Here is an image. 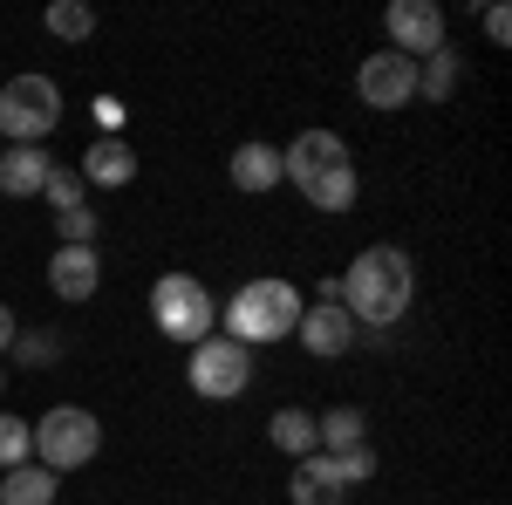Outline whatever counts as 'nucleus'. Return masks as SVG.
<instances>
[{
    "mask_svg": "<svg viewBox=\"0 0 512 505\" xmlns=\"http://www.w3.org/2000/svg\"><path fill=\"white\" fill-rule=\"evenodd\" d=\"M417 301V267L403 246H362L342 273V308L355 328H390Z\"/></svg>",
    "mask_w": 512,
    "mask_h": 505,
    "instance_id": "obj_1",
    "label": "nucleus"
},
{
    "mask_svg": "<svg viewBox=\"0 0 512 505\" xmlns=\"http://www.w3.org/2000/svg\"><path fill=\"white\" fill-rule=\"evenodd\" d=\"M294 328H301V287L294 280H246L226 301V342H239V349L287 342Z\"/></svg>",
    "mask_w": 512,
    "mask_h": 505,
    "instance_id": "obj_2",
    "label": "nucleus"
},
{
    "mask_svg": "<svg viewBox=\"0 0 512 505\" xmlns=\"http://www.w3.org/2000/svg\"><path fill=\"white\" fill-rule=\"evenodd\" d=\"M103 451V424H96V410H82V403H55V410H41L35 424V465L41 471H82L89 458Z\"/></svg>",
    "mask_w": 512,
    "mask_h": 505,
    "instance_id": "obj_3",
    "label": "nucleus"
},
{
    "mask_svg": "<svg viewBox=\"0 0 512 505\" xmlns=\"http://www.w3.org/2000/svg\"><path fill=\"white\" fill-rule=\"evenodd\" d=\"M151 328H158L164 342H205L212 328H219V314H212V294L198 287L192 273H158L151 280Z\"/></svg>",
    "mask_w": 512,
    "mask_h": 505,
    "instance_id": "obj_4",
    "label": "nucleus"
},
{
    "mask_svg": "<svg viewBox=\"0 0 512 505\" xmlns=\"http://www.w3.org/2000/svg\"><path fill=\"white\" fill-rule=\"evenodd\" d=\"M62 123V89L48 76H14L0 89V137L7 144H48Z\"/></svg>",
    "mask_w": 512,
    "mask_h": 505,
    "instance_id": "obj_5",
    "label": "nucleus"
},
{
    "mask_svg": "<svg viewBox=\"0 0 512 505\" xmlns=\"http://www.w3.org/2000/svg\"><path fill=\"white\" fill-rule=\"evenodd\" d=\"M185 383H192L205 403H233L239 389L253 383V349H239L226 335H205V342H192V355H185Z\"/></svg>",
    "mask_w": 512,
    "mask_h": 505,
    "instance_id": "obj_6",
    "label": "nucleus"
},
{
    "mask_svg": "<svg viewBox=\"0 0 512 505\" xmlns=\"http://www.w3.org/2000/svg\"><path fill=\"white\" fill-rule=\"evenodd\" d=\"M355 96H362V110H410V103H417V62H403L396 48L362 55V69H355Z\"/></svg>",
    "mask_w": 512,
    "mask_h": 505,
    "instance_id": "obj_7",
    "label": "nucleus"
},
{
    "mask_svg": "<svg viewBox=\"0 0 512 505\" xmlns=\"http://www.w3.org/2000/svg\"><path fill=\"white\" fill-rule=\"evenodd\" d=\"M383 28H390V48L403 62H424V55L444 48V7L437 0H390Z\"/></svg>",
    "mask_w": 512,
    "mask_h": 505,
    "instance_id": "obj_8",
    "label": "nucleus"
},
{
    "mask_svg": "<svg viewBox=\"0 0 512 505\" xmlns=\"http://www.w3.org/2000/svg\"><path fill=\"white\" fill-rule=\"evenodd\" d=\"M342 164H355V157L335 130H301V137L280 151V185H301V192H308V185H321V178L342 171Z\"/></svg>",
    "mask_w": 512,
    "mask_h": 505,
    "instance_id": "obj_9",
    "label": "nucleus"
},
{
    "mask_svg": "<svg viewBox=\"0 0 512 505\" xmlns=\"http://www.w3.org/2000/svg\"><path fill=\"white\" fill-rule=\"evenodd\" d=\"M301 349L315 355V362H335V355H349L355 342H362V328L349 321V308L342 301H315V308H301Z\"/></svg>",
    "mask_w": 512,
    "mask_h": 505,
    "instance_id": "obj_10",
    "label": "nucleus"
},
{
    "mask_svg": "<svg viewBox=\"0 0 512 505\" xmlns=\"http://www.w3.org/2000/svg\"><path fill=\"white\" fill-rule=\"evenodd\" d=\"M48 287H55V301H89V294L103 287V260H96V246H55V260H48Z\"/></svg>",
    "mask_w": 512,
    "mask_h": 505,
    "instance_id": "obj_11",
    "label": "nucleus"
},
{
    "mask_svg": "<svg viewBox=\"0 0 512 505\" xmlns=\"http://www.w3.org/2000/svg\"><path fill=\"white\" fill-rule=\"evenodd\" d=\"M82 185H103V192H123V185H137V151L123 144V137H96L89 151H82Z\"/></svg>",
    "mask_w": 512,
    "mask_h": 505,
    "instance_id": "obj_12",
    "label": "nucleus"
},
{
    "mask_svg": "<svg viewBox=\"0 0 512 505\" xmlns=\"http://www.w3.org/2000/svg\"><path fill=\"white\" fill-rule=\"evenodd\" d=\"M48 171H55V157L41 144H7L0 151V198H41Z\"/></svg>",
    "mask_w": 512,
    "mask_h": 505,
    "instance_id": "obj_13",
    "label": "nucleus"
},
{
    "mask_svg": "<svg viewBox=\"0 0 512 505\" xmlns=\"http://www.w3.org/2000/svg\"><path fill=\"white\" fill-rule=\"evenodd\" d=\"M226 178H233L246 198L274 192V185H280V151H274V144H260V137H246V144L233 151V164H226Z\"/></svg>",
    "mask_w": 512,
    "mask_h": 505,
    "instance_id": "obj_14",
    "label": "nucleus"
},
{
    "mask_svg": "<svg viewBox=\"0 0 512 505\" xmlns=\"http://www.w3.org/2000/svg\"><path fill=\"white\" fill-rule=\"evenodd\" d=\"M362 444H369V417H362L355 403H335V410L315 417V451L321 458H342V451H362Z\"/></svg>",
    "mask_w": 512,
    "mask_h": 505,
    "instance_id": "obj_15",
    "label": "nucleus"
},
{
    "mask_svg": "<svg viewBox=\"0 0 512 505\" xmlns=\"http://www.w3.org/2000/svg\"><path fill=\"white\" fill-rule=\"evenodd\" d=\"M287 499L294 505H342L349 499V485H342V478H335V458H301V465H294V478H287Z\"/></svg>",
    "mask_w": 512,
    "mask_h": 505,
    "instance_id": "obj_16",
    "label": "nucleus"
},
{
    "mask_svg": "<svg viewBox=\"0 0 512 505\" xmlns=\"http://www.w3.org/2000/svg\"><path fill=\"white\" fill-rule=\"evenodd\" d=\"M55 492H62V478L41 471L35 458L14 465V471H0V505H55Z\"/></svg>",
    "mask_w": 512,
    "mask_h": 505,
    "instance_id": "obj_17",
    "label": "nucleus"
},
{
    "mask_svg": "<svg viewBox=\"0 0 512 505\" xmlns=\"http://www.w3.org/2000/svg\"><path fill=\"white\" fill-rule=\"evenodd\" d=\"M267 437H274V451H287L294 465H301V458H315V410H301V403H287V410H274V424H267Z\"/></svg>",
    "mask_w": 512,
    "mask_h": 505,
    "instance_id": "obj_18",
    "label": "nucleus"
},
{
    "mask_svg": "<svg viewBox=\"0 0 512 505\" xmlns=\"http://www.w3.org/2000/svg\"><path fill=\"white\" fill-rule=\"evenodd\" d=\"M458 76H465V62H458L451 48H437V55L417 62V96H424V103H451V96H458Z\"/></svg>",
    "mask_w": 512,
    "mask_h": 505,
    "instance_id": "obj_19",
    "label": "nucleus"
},
{
    "mask_svg": "<svg viewBox=\"0 0 512 505\" xmlns=\"http://www.w3.org/2000/svg\"><path fill=\"white\" fill-rule=\"evenodd\" d=\"M355 198H362V171H355V164H342V171H328L321 185H308V205H315V212H349Z\"/></svg>",
    "mask_w": 512,
    "mask_h": 505,
    "instance_id": "obj_20",
    "label": "nucleus"
},
{
    "mask_svg": "<svg viewBox=\"0 0 512 505\" xmlns=\"http://www.w3.org/2000/svg\"><path fill=\"white\" fill-rule=\"evenodd\" d=\"M41 21H48V35H55V41H89V35H96V7H89V0H48Z\"/></svg>",
    "mask_w": 512,
    "mask_h": 505,
    "instance_id": "obj_21",
    "label": "nucleus"
},
{
    "mask_svg": "<svg viewBox=\"0 0 512 505\" xmlns=\"http://www.w3.org/2000/svg\"><path fill=\"white\" fill-rule=\"evenodd\" d=\"M28 458H35V424H28V417H7V410H0V471L28 465Z\"/></svg>",
    "mask_w": 512,
    "mask_h": 505,
    "instance_id": "obj_22",
    "label": "nucleus"
},
{
    "mask_svg": "<svg viewBox=\"0 0 512 505\" xmlns=\"http://www.w3.org/2000/svg\"><path fill=\"white\" fill-rule=\"evenodd\" d=\"M82 192H89V185H82V171H76V164H55V171H48V185H41V198H48L55 212H76Z\"/></svg>",
    "mask_w": 512,
    "mask_h": 505,
    "instance_id": "obj_23",
    "label": "nucleus"
},
{
    "mask_svg": "<svg viewBox=\"0 0 512 505\" xmlns=\"http://www.w3.org/2000/svg\"><path fill=\"white\" fill-rule=\"evenodd\" d=\"M7 355H14L21 369H41V362H55V355H62V342H55V335H14Z\"/></svg>",
    "mask_w": 512,
    "mask_h": 505,
    "instance_id": "obj_24",
    "label": "nucleus"
},
{
    "mask_svg": "<svg viewBox=\"0 0 512 505\" xmlns=\"http://www.w3.org/2000/svg\"><path fill=\"white\" fill-rule=\"evenodd\" d=\"M55 226H62V246H96V212H89V205L55 212Z\"/></svg>",
    "mask_w": 512,
    "mask_h": 505,
    "instance_id": "obj_25",
    "label": "nucleus"
},
{
    "mask_svg": "<svg viewBox=\"0 0 512 505\" xmlns=\"http://www.w3.org/2000/svg\"><path fill=\"white\" fill-rule=\"evenodd\" d=\"M335 478H342V485H369V478H376V451H369V444H362V451H342V458H335Z\"/></svg>",
    "mask_w": 512,
    "mask_h": 505,
    "instance_id": "obj_26",
    "label": "nucleus"
},
{
    "mask_svg": "<svg viewBox=\"0 0 512 505\" xmlns=\"http://www.w3.org/2000/svg\"><path fill=\"white\" fill-rule=\"evenodd\" d=\"M485 41H492V48H506V41H512V14L499 7V0L485 7Z\"/></svg>",
    "mask_w": 512,
    "mask_h": 505,
    "instance_id": "obj_27",
    "label": "nucleus"
},
{
    "mask_svg": "<svg viewBox=\"0 0 512 505\" xmlns=\"http://www.w3.org/2000/svg\"><path fill=\"white\" fill-rule=\"evenodd\" d=\"M123 117H130V110H123L117 96H96V123H103V137H117V130H123Z\"/></svg>",
    "mask_w": 512,
    "mask_h": 505,
    "instance_id": "obj_28",
    "label": "nucleus"
},
{
    "mask_svg": "<svg viewBox=\"0 0 512 505\" xmlns=\"http://www.w3.org/2000/svg\"><path fill=\"white\" fill-rule=\"evenodd\" d=\"M14 335H21V321H14V308L0 301V355H7V342H14Z\"/></svg>",
    "mask_w": 512,
    "mask_h": 505,
    "instance_id": "obj_29",
    "label": "nucleus"
},
{
    "mask_svg": "<svg viewBox=\"0 0 512 505\" xmlns=\"http://www.w3.org/2000/svg\"><path fill=\"white\" fill-rule=\"evenodd\" d=\"M0 389H7V369H0Z\"/></svg>",
    "mask_w": 512,
    "mask_h": 505,
    "instance_id": "obj_30",
    "label": "nucleus"
}]
</instances>
